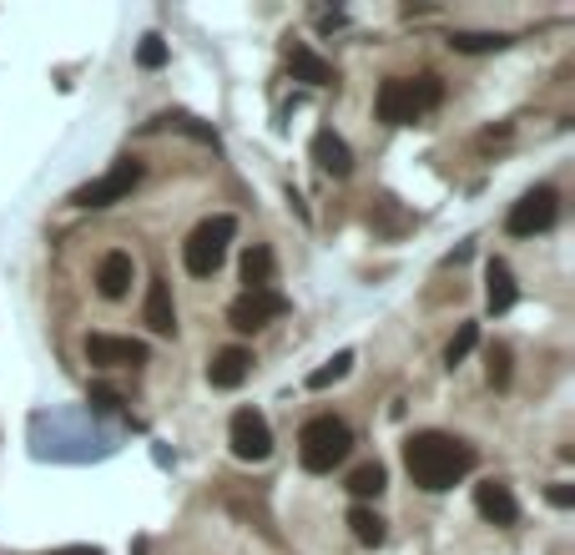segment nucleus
<instances>
[{
	"label": "nucleus",
	"instance_id": "obj_20",
	"mask_svg": "<svg viewBox=\"0 0 575 555\" xmlns=\"http://www.w3.org/2000/svg\"><path fill=\"white\" fill-rule=\"evenodd\" d=\"M449 46H455L459 56H484V51H505L511 36H505V31H455Z\"/></svg>",
	"mask_w": 575,
	"mask_h": 555
},
{
	"label": "nucleus",
	"instance_id": "obj_22",
	"mask_svg": "<svg viewBox=\"0 0 575 555\" xmlns=\"http://www.w3.org/2000/svg\"><path fill=\"white\" fill-rule=\"evenodd\" d=\"M349 369H353V354L343 349V354H333V358H328L324 369H314V374H308V389H328V383H333V379H343Z\"/></svg>",
	"mask_w": 575,
	"mask_h": 555
},
{
	"label": "nucleus",
	"instance_id": "obj_14",
	"mask_svg": "<svg viewBox=\"0 0 575 555\" xmlns=\"http://www.w3.org/2000/svg\"><path fill=\"white\" fill-rule=\"evenodd\" d=\"M314 162L324 167L328 177H349L353 173V152H349V142H343L339 132H314Z\"/></svg>",
	"mask_w": 575,
	"mask_h": 555
},
{
	"label": "nucleus",
	"instance_id": "obj_12",
	"mask_svg": "<svg viewBox=\"0 0 575 555\" xmlns=\"http://www.w3.org/2000/svg\"><path fill=\"white\" fill-rule=\"evenodd\" d=\"M248 374H253V354L243 344L218 349V354L208 358V383H212V389H237Z\"/></svg>",
	"mask_w": 575,
	"mask_h": 555
},
{
	"label": "nucleus",
	"instance_id": "obj_6",
	"mask_svg": "<svg viewBox=\"0 0 575 555\" xmlns=\"http://www.w3.org/2000/svg\"><path fill=\"white\" fill-rule=\"evenodd\" d=\"M555 217H561V198H555V187H536V192H525V198L511 208L505 227H511L515 238H536V233H545Z\"/></svg>",
	"mask_w": 575,
	"mask_h": 555
},
{
	"label": "nucleus",
	"instance_id": "obj_16",
	"mask_svg": "<svg viewBox=\"0 0 575 555\" xmlns=\"http://www.w3.org/2000/svg\"><path fill=\"white\" fill-rule=\"evenodd\" d=\"M288 71H293V81H303V86H328V81H333V67H328L314 46H288Z\"/></svg>",
	"mask_w": 575,
	"mask_h": 555
},
{
	"label": "nucleus",
	"instance_id": "obj_26",
	"mask_svg": "<svg viewBox=\"0 0 575 555\" xmlns=\"http://www.w3.org/2000/svg\"><path fill=\"white\" fill-rule=\"evenodd\" d=\"M545 500L555 505V510H571V505H575V489H571V485H550V489H545Z\"/></svg>",
	"mask_w": 575,
	"mask_h": 555
},
{
	"label": "nucleus",
	"instance_id": "obj_25",
	"mask_svg": "<svg viewBox=\"0 0 575 555\" xmlns=\"http://www.w3.org/2000/svg\"><path fill=\"white\" fill-rule=\"evenodd\" d=\"M86 399H92V410H102V414H117V410H121L117 389H106V383H96V389H92V394H86Z\"/></svg>",
	"mask_w": 575,
	"mask_h": 555
},
{
	"label": "nucleus",
	"instance_id": "obj_4",
	"mask_svg": "<svg viewBox=\"0 0 575 555\" xmlns=\"http://www.w3.org/2000/svg\"><path fill=\"white\" fill-rule=\"evenodd\" d=\"M288 314V298L278 288H258V293H237L233 304H227V323H233L237 333H258L268 329L273 318Z\"/></svg>",
	"mask_w": 575,
	"mask_h": 555
},
{
	"label": "nucleus",
	"instance_id": "obj_18",
	"mask_svg": "<svg viewBox=\"0 0 575 555\" xmlns=\"http://www.w3.org/2000/svg\"><path fill=\"white\" fill-rule=\"evenodd\" d=\"M384 485H389V475H384L379 460H364V464H353L349 470V495L353 500H379Z\"/></svg>",
	"mask_w": 575,
	"mask_h": 555
},
{
	"label": "nucleus",
	"instance_id": "obj_21",
	"mask_svg": "<svg viewBox=\"0 0 575 555\" xmlns=\"http://www.w3.org/2000/svg\"><path fill=\"white\" fill-rule=\"evenodd\" d=\"M474 344H480V323H459L455 339L445 344V364L455 369V364H465V358L474 354Z\"/></svg>",
	"mask_w": 575,
	"mask_h": 555
},
{
	"label": "nucleus",
	"instance_id": "obj_24",
	"mask_svg": "<svg viewBox=\"0 0 575 555\" xmlns=\"http://www.w3.org/2000/svg\"><path fill=\"white\" fill-rule=\"evenodd\" d=\"M137 61H142L146 71L167 67V46H162V36H142V46H137Z\"/></svg>",
	"mask_w": 575,
	"mask_h": 555
},
{
	"label": "nucleus",
	"instance_id": "obj_15",
	"mask_svg": "<svg viewBox=\"0 0 575 555\" xmlns=\"http://www.w3.org/2000/svg\"><path fill=\"white\" fill-rule=\"evenodd\" d=\"M484 298H490V314H511L515 308V273L511 263H500V258H490V268H484Z\"/></svg>",
	"mask_w": 575,
	"mask_h": 555
},
{
	"label": "nucleus",
	"instance_id": "obj_9",
	"mask_svg": "<svg viewBox=\"0 0 575 555\" xmlns=\"http://www.w3.org/2000/svg\"><path fill=\"white\" fill-rule=\"evenodd\" d=\"M374 106H379V121H389V127H409V121L424 111V102H419V86L404 76H389L379 86V96H374Z\"/></svg>",
	"mask_w": 575,
	"mask_h": 555
},
{
	"label": "nucleus",
	"instance_id": "obj_1",
	"mask_svg": "<svg viewBox=\"0 0 575 555\" xmlns=\"http://www.w3.org/2000/svg\"><path fill=\"white\" fill-rule=\"evenodd\" d=\"M404 470L419 489H455L459 480L474 470V450L455 435H439V429H424V435L404 439Z\"/></svg>",
	"mask_w": 575,
	"mask_h": 555
},
{
	"label": "nucleus",
	"instance_id": "obj_27",
	"mask_svg": "<svg viewBox=\"0 0 575 555\" xmlns=\"http://www.w3.org/2000/svg\"><path fill=\"white\" fill-rule=\"evenodd\" d=\"M51 555H102L96 545H71V551H51Z\"/></svg>",
	"mask_w": 575,
	"mask_h": 555
},
{
	"label": "nucleus",
	"instance_id": "obj_13",
	"mask_svg": "<svg viewBox=\"0 0 575 555\" xmlns=\"http://www.w3.org/2000/svg\"><path fill=\"white\" fill-rule=\"evenodd\" d=\"M142 318H146V329H152V333H162V339H172V333H177V308H172V288H167V278H152V283H146Z\"/></svg>",
	"mask_w": 575,
	"mask_h": 555
},
{
	"label": "nucleus",
	"instance_id": "obj_17",
	"mask_svg": "<svg viewBox=\"0 0 575 555\" xmlns=\"http://www.w3.org/2000/svg\"><path fill=\"white\" fill-rule=\"evenodd\" d=\"M273 273H278V258H273V248H262V243H253V248L243 252V283H248V288H243V293L273 288Z\"/></svg>",
	"mask_w": 575,
	"mask_h": 555
},
{
	"label": "nucleus",
	"instance_id": "obj_7",
	"mask_svg": "<svg viewBox=\"0 0 575 555\" xmlns=\"http://www.w3.org/2000/svg\"><path fill=\"white\" fill-rule=\"evenodd\" d=\"M227 445H233V454L243 464H258L273 454V429H268V420L258 410H237L233 424H227Z\"/></svg>",
	"mask_w": 575,
	"mask_h": 555
},
{
	"label": "nucleus",
	"instance_id": "obj_19",
	"mask_svg": "<svg viewBox=\"0 0 575 555\" xmlns=\"http://www.w3.org/2000/svg\"><path fill=\"white\" fill-rule=\"evenodd\" d=\"M349 530H353V541L368 545V551L384 545V535H389V526H384V516L374 510V505H353V510H349Z\"/></svg>",
	"mask_w": 575,
	"mask_h": 555
},
{
	"label": "nucleus",
	"instance_id": "obj_23",
	"mask_svg": "<svg viewBox=\"0 0 575 555\" xmlns=\"http://www.w3.org/2000/svg\"><path fill=\"white\" fill-rule=\"evenodd\" d=\"M484 379L495 383V389H505V383H511V349H505V344H495V349H490V364H484Z\"/></svg>",
	"mask_w": 575,
	"mask_h": 555
},
{
	"label": "nucleus",
	"instance_id": "obj_28",
	"mask_svg": "<svg viewBox=\"0 0 575 555\" xmlns=\"http://www.w3.org/2000/svg\"><path fill=\"white\" fill-rule=\"evenodd\" d=\"M131 555H146V541H137V545H131Z\"/></svg>",
	"mask_w": 575,
	"mask_h": 555
},
{
	"label": "nucleus",
	"instance_id": "obj_2",
	"mask_svg": "<svg viewBox=\"0 0 575 555\" xmlns=\"http://www.w3.org/2000/svg\"><path fill=\"white\" fill-rule=\"evenodd\" d=\"M353 450V429L343 420H333V414H318V420H308L298 429V460L308 475H328L333 464H343Z\"/></svg>",
	"mask_w": 575,
	"mask_h": 555
},
{
	"label": "nucleus",
	"instance_id": "obj_3",
	"mask_svg": "<svg viewBox=\"0 0 575 555\" xmlns=\"http://www.w3.org/2000/svg\"><path fill=\"white\" fill-rule=\"evenodd\" d=\"M237 238V217L233 212H218V217H202V223L187 233L183 243V263L192 278H212L227 258V243Z\"/></svg>",
	"mask_w": 575,
	"mask_h": 555
},
{
	"label": "nucleus",
	"instance_id": "obj_5",
	"mask_svg": "<svg viewBox=\"0 0 575 555\" xmlns=\"http://www.w3.org/2000/svg\"><path fill=\"white\" fill-rule=\"evenodd\" d=\"M137 182H142V162L121 157L106 177H96V182L77 187V192H71V202H77V208H112V202H121Z\"/></svg>",
	"mask_w": 575,
	"mask_h": 555
},
{
	"label": "nucleus",
	"instance_id": "obj_11",
	"mask_svg": "<svg viewBox=\"0 0 575 555\" xmlns=\"http://www.w3.org/2000/svg\"><path fill=\"white\" fill-rule=\"evenodd\" d=\"M131 278H137V263H131V252H106L102 263H96V293L102 298H112V304H121L131 293Z\"/></svg>",
	"mask_w": 575,
	"mask_h": 555
},
{
	"label": "nucleus",
	"instance_id": "obj_10",
	"mask_svg": "<svg viewBox=\"0 0 575 555\" xmlns=\"http://www.w3.org/2000/svg\"><path fill=\"white\" fill-rule=\"evenodd\" d=\"M474 510H480L490 526L511 530L515 520H520V500L511 495V485H500V480H484V485H474Z\"/></svg>",
	"mask_w": 575,
	"mask_h": 555
},
{
	"label": "nucleus",
	"instance_id": "obj_8",
	"mask_svg": "<svg viewBox=\"0 0 575 555\" xmlns=\"http://www.w3.org/2000/svg\"><path fill=\"white\" fill-rule=\"evenodd\" d=\"M146 358H152V349H146L142 339L86 333V364H96V369H137V364H146Z\"/></svg>",
	"mask_w": 575,
	"mask_h": 555
}]
</instances>
